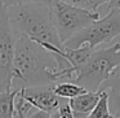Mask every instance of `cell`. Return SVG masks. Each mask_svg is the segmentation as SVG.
<instances>
[{
  "label": "cell",
  "instance_id": "cell-1",
  "mask_svg": "<svg viewBox=\"0 0 120 118\" xmlns=\"http://www.w3.org/2000/svg\"><path fill=\"white\" fill-rule=\"evenodd\" d=\"M56 56L26 37H16L13 62V82L17 90L50 86L61 81Z\"/></svg>",
  "mask_w": 120,
  "mask_h": 118
},
{
  "label": "cell",
  "instance_id": "cell-2",
  "mask_svg": "<svg viewBox=\"0 0 120 118\" xmlns=\"http://www.w3.org/2000/svg\"><path fill=\"white\" fill-rule=\"evenodd\" d=\"M8 21L16 37H26L41 47L63 49L52 18V9L40 4L19 3L8 7Z\"/></svg>",
  "mask_w": 120,
  "mask_h": 118
},
{
  "label": "cell",
  "instance_id": "cell-3",
  "mask_svg": "<svg viewBox=\"0 0 120 118\" xmlns=\"http://www.w3.org/2000/svg\"><path fill=\"white\" fill-rule=\"evenodd\" d=\"M120 66V43L103 49H94L90 57L75 70L71 82L88 92H97Z\"/></svg>",
  "mask_w": 120,
  "mask_h": 118
},
{
  "label": "cell",
  "instance_id": "cell-4",
  "mask_svg": "<svg viewBox=\"0 0 120 118\" xmlns=\"http://www.w3.org/2000/svg\"><path fill=\"white\" fill-rule=\"evenodd\" d=\"M120 35V9H111L103 18L96 22L74 35L70 40L63 44V48L78 49L80 47H88L96 49L97 45L110 43Z\"/></svg>",
  "mask_w": 120,
  "mask_h": 118
},
{
  "label": "cell",
  "instance_id": "cell-5",
  "mask_svg": "<svg viewBox=\"0 0 120 118\" xmlns=\"http://www.w3.org/2000/svg\"><path fill=\"white\" fill-rule=\"evenodd\" d=\"M52 18L61 43L65 44L74 35L99 20V13L71 5L61 0L52 8Z\"/></svg>",
  "mask_w": 120,
  "mask_h": 118
},
{
  "label": "cell",
  "instance_id": "cell-6",
  "mask_svg": "<svg viewBox=\"0 0 120 118\" xmlns=\"http://www.w3.org/2000/svg\"><path fill=\"white\" fill-rule=\"evenodd\" d=\"M16 35L9 26L8 18L0 22V92L13 87V62Z\"/></svg>",
  "mask_w": 120,
  "mask_h": 118
},
{
  "label": "cell",
  "instance_id": "cell-7",
  "mask_svg": "<svg viewBox=\"0 0 120 118\" xmlns=\"http://www.w3.org/2000/svg\"><path fill=\"white\" fill-rule=\"evenodd\" d=\"M21 95L32 108L45 112L48 114H54L60 110L65 102L62 97L57 96L53 91V84L50 86H40V87H30V88H21Z\"/></svg>",
  "mask_w": 120,
  "mask_h": 118
},
{
  "label": "cell",
  "instance_id": "cell-8",
  "mask_svg": "<svg viewBox=\"0 0 120 118\" xmlns=\"http://www.w3.org/2000/svg\"><path fill=\"white\" fill-rule=\"evenodd\" d=\"M101 96H102V91L85 92L80 96L68 100V105L72 110L74 118H88L89 114L97 106Z\"/></svg>",
  "mask_w": 120,
  "mask_h": 118
},
{
  "label": "cell",
  "instance_id": "cell-9",
  "mask_svg": "<svg viewBox=\"0 0 120 118\" xmlns=\"http://www.w3.org/2000/svg\"><path fill=\"white\" fill-rule=\"evenodd\" d=\"M99 91H107L110 114L114 118H120V66L105 82Z\"/></svg>",
  "mask_w": 120,
  "mask_h": 118
},
{
  "label": "cell",
  "instance_id": "cell-10",
  "mask_svg": "<svg viewBox=\"0 0 120 118\" xmlns=\"http://www.w3.org/2000/svg\"><path fill=\"white\" fill-rule=\"evenodd\" d=\"M19 90L12 88L11 91L0 92V118L16 117V99Z\"/></svg>",
  "mask_w": 120,
  "mask_h": 118
},
{
  "label": "cell",
  "instance_id": "cell-11",
  "mask_svg": "<svg viewBox=\"0 0 120 118\" xmlns=\"http://www.w3.org/2000/svg\"><path fill=\"white\" fill-rule=\"evenodd\" d=\"M53 91L57 96L65 100H71L74 97H78L88 92L85 88H83L81 86L74 83V82H58V83L53 84Z\"/></svg>",
  "mask_w": 120,
  "mask_h": 118
},
{
  "label": "cell",
  "instance_id": "cell-12",
  "mask_svg": "<svg viewBox=\"0 0 120 118\" xmlns=\"http://www.w3.org/2000/svg\"><path fill=\"white\" fill-rule=\"evenodd\" d=\"M109 95H107V91H102V96L99 99L97 106L94 108V110L89 114L88 118H114L111 114H110L109 110Z\"/></svg>",
  "mask_w": 120,
  "mask_h": 118
},
{
  "label": "cell",
  "instance_id": "cell-13",
  "mask_svg": "<svg viewBox=\"0 0 120 118\" xmlns=\"http://www.w3.org/2000/svg\"><path fill=\"white\" fill-rule=\"evenodd\" d=\"M62 1L71 4V5L79 7V8L86 9V11H90V12H97L98 7L109 3V0H62Z\"/></svg>",
  "mask_w": 120,
  "mask_h": 118
},
{
  "label": "cell",
  "instance_id": "cell-14",
  "mask_svg": "<svg viewBox=\"0 0 120 118\" xmlns=\"http://www.w3.org/2000/svg\"><path fill=\"white\" fill-rule=\"evenodd\" d=\"M23 118H50V114H48V113H45V112H41V110H39V109L32 108L29 113H26V114L23 115Z\"/></svg>",
  "mask_w": 120,
  "mask_h": 118
},
{
  "label": "cell",
  "instance_id": "cell-15",
  "mask_svg": "<svg viewBox=\"0 0 120 118\" xmlns=\"http://www.w3.org/2000/svg\"><path fill=\"white\" fill-rule=\"evenodd\" d=\"M58 113H60V118H74L72 110H71L70 105H68V101L65 102V104L60 108Z\"/></svg>",
  "mask_w": 120,
  "mask_h": 118
},
{
  "label": "cell",
  "instance_id": "cell-16",
  "mask_svg": "<svg viewBox=\"0 0 120 118\" xmlns=\"http://www.w3.org/2000/svg\"><path fill=\"white\" fill-rule=\"evenodd\" d=\"M27 1H30V3H35V4H40V5L48 7V8L52 9L58 1H61V0H27Z\"/></svg>",
  "mask_w": 120,
  "mask_h": 118
},
{
  "label": "cell",
  "instance_id": "cell-17",
  "mask_svg": "<svg viewBox=\"0 0 120 118\" xmlns=\"http://www.w3.org/2000/svg\"><path fill=\"white\" fill-rule=\"evenodd\" d=\"M8 18V7L5 5V0H0V22Z\"/></svg>",
  "mask_w": 120,
  "mask_h": 118
},
{
  "label": "cell",
  "instance_id": "cell-18",
  "mask_svg": "<svg viewBox=\"0 0 120 118\" xmlns=\"http://www.w3.org/2000/svg\"><path fill=\"white\" fill-rule=\"evenodd\" d=\"M109 9H120V0H109Z\"/></svg>",
  "mask_w": 120,
  "mask_h": 118
},
{
  "label": "cell",
  "instance_id": "cell-19",
  "mask_svg": "<svg viewBox=\"0 0 120 118\" xmlns=\"http://www.w3.org/2000/svg\"><path fill=\"white\" fill-rule=\"evenodd\" d=\"M27 0H5V5L7 7H11V5H16V4L19 3H25Z\"/></svg>",
  "mask_w": 120,
  "mask_h": 118
},
{
  "label": "cell",
  "instance_id": "cell-20",
  "mask_svg": "<svg viewBox=\"0 0 120 118\" xmlns=\"http://www.w3.org/2000/svg\"><path fill=\"white\" fill-rule=\"evenodd\" d=\"M50 118H60V113H54V114H52V115H50Z\"/></svg>",
  "mask_w": 120,
  "mask_h": 118
},
{
  "label": "cell",
  "instance_id": "cell-21",
  "mask_svg": "<svg viewBox=\"0 0 120 118\" xmlns=\"http://www.w3.org/2000/svg\"><path fill=\"white\" fill-rule=\"evenodd\" d=\"M14 118H18V117H17V114H16V117H14Z\"/></svg>",
  "mask_w": 120,
  "mask_h": 118
}]
</instances>
